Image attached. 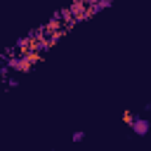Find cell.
I'll return each instance as SVG.
<instances>
[{
  "instance_id": "1",
  "label": "cell",
  "mask_w": 151,
  "mask_h": 151,
  "mask_svg": "<svg viewBox=\"0 0 151 151\" xmlns=\"http://www.w3.org/2000/svg\"><path fill=\"white\" fill-rule=\"evenodd\" d=\"M31 59H33V57H31ZM31 59H12V61H9V66H12V68H19V71H28Z\"/></svg>"
},
{
  "instance_id": "2",
  "label": "cell",
  "mask_w": 151,
  "mask_h": 151,
  "mask_svg": "<svg viewBox=\"0 0 151 151\" xmlns=\"http://www.w3.org/2000/svg\"><path fill=\"white\" fill-rule=\"evenodd\" d=\"M132 127H134L137 134H146V132H149V123H146V120H134Z\"/></svg>"
},
{
  "instance_id": "3",
  "label": "cell",
  "mask_w": 151,
  "mask_h": 151,
  "mask_svg": "<svg viewBox=\"0 0 151 151\" xmlns=\"http://www.w3.org/2000/svg\"><path fill=\"white\" fill-rule=\"evenodd\" d=\"M123 120H125L127 125H132V123H134V116H132L130 111H125V113H123Z\"/></svg>"
},
{
  "instance_id": "4",
  "label": "cell",
  "mask_w": 151,
  "mask_h": 151,
  "mask_svg": "<svg viewBox=\"0 0 151 151\" xmlns=\"http://www.w3.org/2000/svg\"><path fill=\"white\" fill-rule=\"evenodd\" d=\"M83 139V132H73V142H80Z\"/></svg>"
}]
</instances>
